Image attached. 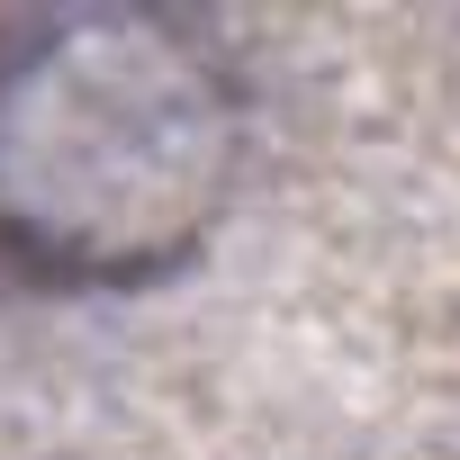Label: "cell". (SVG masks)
I'll return each instance as SVG.
<instances>
[{
	"label": "cell",
	"mask_w": 460,
	"mask_h": 460,
	"mask_svg": "<svg viewBox=\"0 0 460 460\" xmlns=\"http://www.w3.org/2000/svg\"><path fill=\"white\" fill-rule=\"evenodd\" d=\"M145 37H118V64H73L19 91L0 127V226H19L46 271L136 280L172 262L226 181V109L190 64H136Z\"/></svg>",
	"instance_id": "6da1fadb"
}]
</instances>
